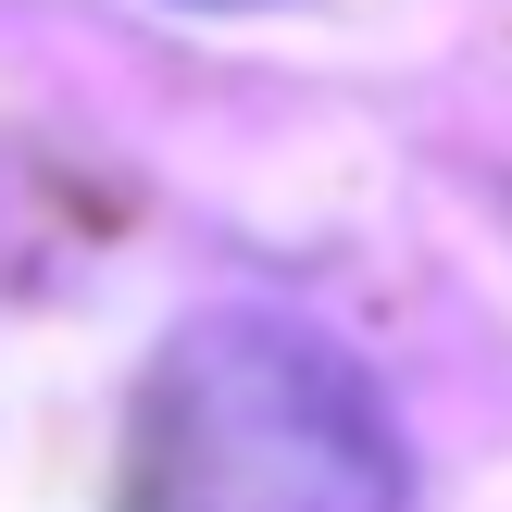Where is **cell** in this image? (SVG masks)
Listing matches in <instances>:
<instances>
[{"label":"cell","mask_w":512,"mask_h":512,"mask_svg":"<svg viewBox=\"0 0 512 512\" xmlns=\"http://www.w3.org/2000/svg\"><path fill=\"white\" fill-rule=\"evenodd\" d=\"M125 512H413V438L325 325L213 300L138 375Z\"/></svg>","instance_id":"obj_1"}]
</instances>
